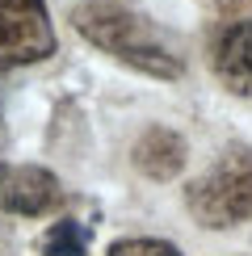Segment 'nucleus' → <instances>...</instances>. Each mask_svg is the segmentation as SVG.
I'll return each mask as SVG.
<instances>
[{
  "mask_svg": "<svg viewBox=\"0 0 252 256\" xmlns=\"http://www.w3.org/2000/svg\"><path fill=\"white\" fill-rule=\"evenodd\" d=\"M72 26L92 46H101L105 55L130 63V68L147 72V76H160V80L181 76V63L168 55V46L147 30V21L139 13H130L122 0H80L72 8Z\"/></svg>",
  "mask_w": 252,
  "mask_h": 256,
  "instance_id": "1",
  "label": "nucleus"
},
{
  "mask_svg": "<svg viewBox=\"0 0 252 256\" xmlns=\"http://www.w3.org/2000/svg\"><path fill=\"white\" fill-rule=\"evenodd\" d=\"M185 206L202 227L227 231L252 218V152L227 147L194 185L185 189Z\"/></svg>",
  "mask_w": 252,
  "mask_h": 256,
  "instance_id": "2",
  "label": "nucleus"
},
{
  "mask_svg": "<svg viewBox=\"0 0 252 256\" xmlns=\"http://www.w3.org/2000/svg\"><path fill=\"white\" fill-rule=\"evenodd\" d=\"M55 50L46 0H0V72L30 68Z\"/></svg>",
  "mask_w": 252,
  "mask_h": 256,
  "instance_id": "3",
  "label": "nucleus"
},
{
  "mask_svg": "<svg viewBox=\"0 0 252 256\" xmlns=\"http://www.w3.org/2000/svg\"><path fill=\"white\" fill-rule=\"evenodd\" d=\"M63 202L59 176L38 164H0V210L38 218Z\"/></svg>",
  "mask_w": 252,
  "mask_h": 256,
  "instance_id": "4",
  "label": "nucleus"
},
{
  "mask_svg": "<svg viewBox=\"0 0 252 256\" xmlns=\"http://www.w3.org/2000/svg\"><path fill=\"white\" fill-rule=\"evenodd\" d=\"M214 72L236 97H252V17L227 26L214 50Z\"/></svg>",
  "mask_w": 252,
  "mask_h": 256,
  "instance_id": "5",
  "label": "nucleus"
},
{
  "mask_svg": "<svg viewBox=\"0 0 252 256\" xmlns=\"http://www.w3.org/2000/svg\"><path fill=\"white\" fill-rule=\"evenodd\" d=\"M185 164V138L164 130V126H152L139 143H134V168L147 172L152 180H168L176 176Z\"/></svg>",
  "mask_w": 252,
  "mask_h": 256,
  "instance_id": "6",
  "label": "nucleus"
},
{
  "mask_svg": "<svg viewBox=\"0 0 252 256\" xmlns=\"http://www.w3.org/2000/svg\"><path fill=\"white\" fill-rule=\"evenodd\" d=\"M42 256H88V231L76 218H63L42 236Z\"/></svg>",
  "mask_w": 252,
  "mask_h": 256,
  "instance_id": "7",
  "label": "nucleus"
},
{
  "mask_svg": "<svg viewBox=\"0 0 252 256\" xmlns=\"http://www.w3.org/2000/svg\"><path fill=\"white\" fill-rule=\"evenodd\" d=\"M110 256H181V248L168 240H118Z\"/></svg>",
  "mask_w": 252,
  "mask_h": 256,
  "instance_id": "8",
  "label": "nucleus"
}]
</instances>
